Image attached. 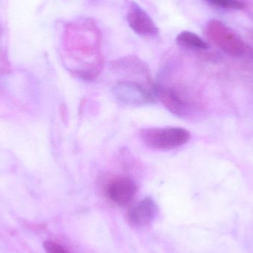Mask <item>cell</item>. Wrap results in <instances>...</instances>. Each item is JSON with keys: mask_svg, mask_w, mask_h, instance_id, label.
Returning <instances> with one entry per match:
<instances>
[{"mask_svg": "<svg viewBox=\"0 0 253 253\" xmlns=\"http://www.w3.org/2000/svg\"><path fill=\"white\" fill-rule=\"evenodd\" d=\"M139 136L147 147L154 150H171L178 148L190 139V132L175 126L141 129Z\"/></svg>", "mask_w": 253, "mask_h": 253, "instance_id": "cell-1", "label": "cell"}, {"mask_svg": "<svg viewBox=\"0 0 253 253\" xmlns=\"http://www.w3.org/2000/svg\"><path fill=\"white\" fill-rule=\"evenodd\" d=\"M156 87L134 81H121L115 84L113 93L117 100L126 106L143 107L156 102Z\"/></svg>", "mask_w": 253, "mask_h": 253, "instance_id": "cell-2", "label": "cell"}, {"mask_svg": "<svg viewBox=\"0 0 253 253\" xmlns=\"http://www.w3.org/2000/svg\"><path fill=\"white\" fill-rule=\"evenodd\" d=\"M156 96L162 101L165 108L174 115L181 118H188L196 109V103L191 101L186 90L178 87L156 85Z\"/></svg>", "mask_w": 253, "mask_h": 253, "instance_id": "cell-3", "label": "cell"}, {"mask_svg": "<svg viewBox=\"0 0 253 253\" xmlns=\"http://www.w3.org/2000/svg\"><path fill=\"white\" fill-rule=\"evenodd\" d=\"M206 34L220 48L232 56H241L245 53V45L242 40L232 34L224 25L216 21L209 22Z\"/></svg>", "mask_w": 253, "mask_h": 253, "instance_id": "cell-4", "label": "cell"}, {"mask_svg": "<svg viewBox=\"0 0 253 253\" xmlns=\"http://www.w3.org/2000/svg\"><path fill=\"white\" fill-rule=\"evenodd\" d=\"M128 25L131 29L142 37H154L159 34V30L148 13L139 4L131 1L126 15Z\"/></svg>", "mask_w": 253, "mask_h": 253, "instance_id": "cell-5", "label": "cell"}, {"mask_svg": "<svg viewBox=\"0 0 253 253\" xmlns=\"http://www.w3.org/2000/svg\"><path fill=\"white\" fill-rule=\"evenodd\" d=\"M137 190L138 187L131 178L120 177L108 183L106 194L108 199L116 205L126 206L132 202Z\"/></svg>", "mask_w": 253, "mask_h": 253, "instance_id": "cell-6", "label": "cell"}, {"mask_svg": "<svg viewBox=\"0 0 253 253\" xmlns=\"http://www.w3.org/2000/svg\"><path fill=\"white\" fill-rule=\"evenodd\" d=\"M158 206L151 197H145L128 211L126 218L131 226L137 228L145 227L156 218Z\"/></svg>", "mask_w": 253, "mask_h": 253, "instance_id": "cell-7", "label": "cell"}, {"mask_svg": "<svg viewBox=\"0 0 253 253\" xmlns=\"http://www.w3.org/2000/svg\"><path fill=\"white\" fill-rule=\"evenodd\" d=\"M176 42L181 47H187L196 50H207L208 48V43L194 33L189 31H183L176 37Z\"/></svg>", "mask_w": 253, "mask_h": 253, "instance_id": "cell-8", "label": "cell"}, {"mask_svg": "<svg viewBox=\"0 0 253 253\" xmlns=\"http://www.w3.org/2000/svg\"><path fill=\"white\" fill-rule=\"evenodd\" d=\"M211 4H215L218 7L229 9H242L245 4L241 0H207Z\"/></svg>", "mask_w": 253, "mask_h": 253, "instance_id": "cell-9", "label": "cell"}, {"mask_svg": "<svg viewBox=\"0 0 253 253\" xmlns=\"http://www.w3.org/2000/svg\"><path fill=\"white\" fill-rule=\"evenodd\" d=\"M46 253H71L59 244L51 241H46L44 243Z\"/></svg>", "mask_w": 253, "mask_h": 253, "instance_id": "cell-10", "label": "cell"}, {"mask_svg": "<svg viewBox=\"0 0 253 253\" xmlns=\"http://www.w3.org/2000/svg\"><path fill=\"white\" fill-rule=\"evenodd\" d=\"M1 33H2V30H1V26H0V37H1Z\"/></svg>", "mask_w": 253, "mask_h": 253, "instance_id": "cell-11", "label": "cell"}]
</instances>
